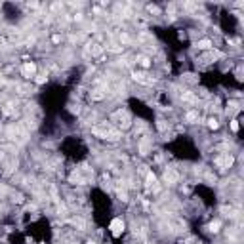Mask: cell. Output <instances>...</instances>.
<instances>
[{
	"instance_id": "cell-1",
	"label": "cell",
	"mask_w": 244,
	"mask_h": 244,
	"mask_svg": "<svg viewBox=\"0 0 244 244\" xmlns=\"http://www.w3.org/2000/svg\"><path fill=\"white\" fill-rule=\"evenodd\" d=\"M111 120L113 122H116V124L120 126V128H128L130 124H132V116L128 114V111H116V113H113V116H111Z\"/></svg>"
},
{
	"instance_id": "cell-2",
	"label": "cell",
	"mask_w": 244,
	"mask_h": 244,
	"mask_svg": "<svg viewBox=\"0 0 244 244\" xmlns=\"http://www.w3.org/2000/svg\"><path fill=\"white\" fill-rule=\"evenodd\" d=\"M233 162H235V158H233L231 153H223L221 156H217V158H215V164H217L219 168H231Z\"/></svg>"
},
{
	"instance_id": "cell-3",
	"label": "cell",
	"mask_w": 244,
	"mask_h": 244,
	"mask_svg": "<svg viewBox=\"0 0 244 244\" xmlns=\"http://www.w3.org/2000/svg\"><path fill=\"white\" fill-rule=\"evenodd\" d=\"M109 229H111V233H113L114 236H120L122 231H124V221H122L120 217H114L113 221H111V225H109Z\"/></svg>"
},
{
	"instance_id": "cell-4",
	"label": "cell",
	"mask_w": 244,
	"mask_h": 244,
	"mask_svg": "<svg viewBox=\"0 0 244 244\" xmlns=\"http://www.w3.org/2000/svg\"><path fill=\"white\" fill-rule=\"evenodd\" d=\"M178 179H179V174L176 172L174 168H168L166 172H164V181H166L168 185H174V183H178Z\"/></svg>"
},
{
	"instance_id": "cell-5",
	"label": "cell",
	"mask_w": 244,
	"mask_h": 244,
	"mask_svg": "<svg viewBox=\"0 0 244 244\" xmlns=\"http://www.w3.org/2000/svg\"><path fill=\"white\" fill-rule=\"evenodd\" d=\"M132 77H134V80H137V82H141V84H145V86H151V84L155 82V78H147V75L141 72V71H134Z\"/></svg>"
},
{
	"instance_id": "cell-6",
	"label": "cell",
	"mask_w": 244,
	"mask_h": 244,
	"mask_svg": "<svg viewBox=\"0 0 244 244\" xmlns=\"http://www.w3.org/2000/svg\"><path fill=\"white\" fill-rule=\"evenodd\" d=\"M21 72H23V77H25V78H33L34 72H36V65L34 63H25V65L21 67Z\"/></svg>"
},
{
	"instance_id": "cell-7",
	"label": "cell",
	"mask_w": 244,
	"mask_h": 244,
	"mask_svg": "<svg viewBox=\"0 0 244 244\" xmlns=\"http://www.w3.org/2000/svg\"><path fill=\"white\" fill-rule=\"evenodd\" d=\"M149 149H151V139L149 137H141V141H139V153L141 155H149Z\"/></svg>"
},
{
	"instance_id": "cell-8",
	"label": "cell",
	"mask_w": 244,
	"mask_h": 244,
	"mask_svg": "<svg viewBox=\"0 0 244 244\" xmlns=\"http://www.w3.org/2000/svg\"><path fill=\"white\" fill-rule=\"evenodd\" d=\"M181 99L187 103H197L199 101V95H194L193 92H181Z\"/></svg>"
},
{
	"instance_id": "cell-9",
	"label": "cell",
	"mask_w": 244,
	"mask_h": 244,
	"mask_svg": "<svg viewBox=\"0 0 244 244\" xmlns=\"http://www.w3.org/2000/svg\"><path fill=\"white\" fill-rule=\"evenodd\" d=\"M103 50H107L111 54H122V52H124V46H120V44H109V46L103 48Z\"/></svg>"
},
{
	"instance_id": "cell-10",
	"label": "cell",
	"mask_w": 244,
	"mask_h": 244,
	"mask_svg": "<svg viewBox=\"0 0 244 244\" xmlns=\"http://www.w3.org/2000/svg\"><path fill=\"white\" fill-rule=\"evenodd\" d=\"M90 48H88V50H90V54L93 56V57H97V56H101L103 54V48L99 46V44H88Z\"/></svg>"
},
{
	"instance_id": "cell-11",
	"label": "cell",
	"mask_w": 244,
	"mask_h": 244,
	"mask_svg": "<svg viewBox=\"0 0 244 244\" xmlns=\"http://www.w3.org/2000/svg\"><path fill=\"white\" fill-rule=\"evenodd\" d=\"M185 120L191 122V124H197V120H199V113H197V111H189V113L185 114Z\"/></svg>"
},
{
	"instance_id": "cell-12",
	"label": "cell",
	"mask_w": 244,
	"mask_h": 244,
	"mask_svg": "<svg viewBox=\"0 0 244 244\" xmlns=\"http://www.w3.org/2000/svg\"><path fill=\"white\" fill-rule=\"evenodd\" d=\"M71 223L75 225V227H78V231H84V227H86L84 219H80V217H72V219H71Z\"/></svg>"
},
{
	"instance_id": "cell-13",
	"label": "cell",
	"mask_w": 244,
	"mask_h": 244,
	"mask_svg": "<svg viewBox=\"0 0 244 244\" xmlns=\"http://www.w3.org/2000/svg\"><path fill=\"white\" fill-rule=\"evenodd\" d=\"M137 65H141L143 69H147V67L151 65V59H149L147 56H139V57H137Z\"/></svg>"
},
{
	"instance_id": "cell-14",
	"label": "cell",
	"mask_w": 244,
	"mask_h": 244,
	"mask_svg": "<svg viewBox=\"0 0 244 244\" xmlns=\"http://www.w3.org/2000/svg\"><path fill=\"white\" fill-rule=\"evenodd\" d=\"M197 48H199V50H210L212 42L210 40H200V42H197Z\"/></svg>"
},
{
	"instance_id": "cell-15",
	"label": "cell",
	"mask_w": 244,
	"mask_h": 244,
	"mask_svg": "<svg viewBox=\"0 0 244 244\" xmlns=\"http://www.w3.org/2000/svg\"><path fill=\"white\" fill-rule=\"evenodd\" d=\"M208 128H212V130H217V128H219L217 118H208Z\"/></svg>"
},
{
	"instance_id": "cell-16",
	"label": "cell",
	"mask_w": 244,
	"mask_h": 244,
	"mask_svg": "<svg viewBox=\"0 0 244 244\" xmlns=\"http://www.w3.org/2000/svg\"><path fill=\"white\" fill-rule=\"evenodd\" d=\"M219 227H221V221H217V219L210 223V231H212V233H217V231H219Z\"/></svg>"
},
{
	"instance_id": "cell-17",
	"label": "cell",
	"mask_w": 244,
	"mask_h": 244,
	"mask_svg": "<svg viewBox=\"0 0 244 244\" xmlns=\"http://www.w3.org/2000/svg\"><path fill=\"white\" fill-rule=\"evenodd\" d=\"M229 111H238V103L236 101H229V105H227V113Z\"/></svg>"
},
{
	"instance_id": "cell-18",
	"label": "cell",
	"mask_w": 244,
	"mask_h": 244,
	"mask_svg": "<svg viewBox=\"0 0 244 244\" xmlns=\"http://www.w3.org/2000/svg\"><path fill=\"white\" fill-rule=\"evenodd\" d=\"M221 212H223V215H235V214H233L235 210H233L231 206H223V208H221Z\"/></svg>"
},
{
	"instance_id": "cell-19",
	"label": "cell",
	"mask_w": 244,
	"mask_h": 244,
	"mask_svg": "<svg viewBox=\"0 0 244 244\" xmlns=\"http://www.w3.org/2000/svg\"><path fill=\"white\" fill-rule=\"evenodd\" d=\"M118 38H120V42H122V44H128V42H130V36H128L126 33H120V36H118Z\"/></svg>"
},
{
	"instance_id": "cell-20",
	"label": "cell",
	"mask_w": 244,
	"mask_h": 244,
	"mask_svg": "<svg viewBox=\"0 0 244 244\" xmlns=\"http://www.w3.org/2000/svg\"><path fill=\"white\" fill-rule=\"evenodd\" d=\"M156 128H158L160 132H164V130L168 128V124H166V122H164V120H158V124H156Z\"/></svg>"
},
{
	"instance_id": "cell-21",
	"label": "cell",
	"mask_w": 244,
	"mask_h": 244,
	"mask_svg": "<svg viewBox=\"0 0 244 244\" xmlns=\"http://www.w3.org/2000/svg\"><path fill=\"white\" fill-rule=\"evenodd\" d=\"M46 80H48V75H38V78H36V82H38V84H44Z\"/></svg>"
},
{
	"instance_id": "cell-22",
	"label": "cell",
	"mask_w": 244,
	"mask_h": 244,
	"mask_svg": "<svg viewBox=\"0 0 244 244\" xmlns=\"http://www.w3.org/2000/svg\"><path fill=\"white\" fill-rule=\"evenodd\" d=\"M61 40H63V38H61V34H54V36H52V42H54V44H59Z\"/></svg>"
},
{
	"instance_id": "cell-23",
	"label": "cell",
	"mask_w": 244,
	"mask_h": 244,
	"mask_svg": "<svg viewBox=\"0 0 244 244\" xmlns=\"http://www.w3.org/2000/svg\"><path fill=\"white\" fill-rule=\"evenodd\" d=\"M147 10H149V12H151V13H156V15H158V13H160V10H158V8H156V6H149V8H147Z\"/></svg>"
},
{
	"instance_id": "cell-24",
	"label": "cell",
	"mask_w": 244,
	"mask_h": 244,
	"mask_svg": "<svg viewBox=\"0 0 244 244\" xmlns=\"http://www.w3.org/2000/svg\"><path fill=\"white\" fill-rule=\"evenodd\" d=\"M231 130H233V132H236V130H238V124H236V120H231Z\"/></svg>"
},
{
	"instance_id": "cell-25",
	"label": "cell",
	"mask_w": 244,
	"mask_h": 244,
	"mask_svg": "<svg viewBox=\"0 0 244 244\" xmlns=\"http://www.w3.org/2000/svg\"><path fill=\"white\" fill-rule=\"evenodd\" d=\"M75 21H82V13H75Z\"/></svg>"
},
{
	"instance_id": "cell-26",
	"label": "cell",
	"mask_w": 244,
	"mask_h": 244,
	"mask_svg": "<svg viewBox=\"0 0 244 244\" xmlns=\"http://www.w3.org/2000/svg\"><path fill=\"white\" fill-rule=\"evenodd\" d=\"M2 158H4V153H2V151H0V160H2Z\"/></svg>"
},
{
	"instance_id": "cell-27",
	"label": "cell",
	"mask_w": 244,
	"mask_h": 244,
	"mask_svg": "<svg viewBox=\"0 0 244 244\" xmlns=\"http://www.w3.org/2000/svg\"><path fill=\"white\" fill-rule=\"evenodd\" d=\"M88 244H95V242H93V240H88Z\"/></svg>"
}]
</instances>
